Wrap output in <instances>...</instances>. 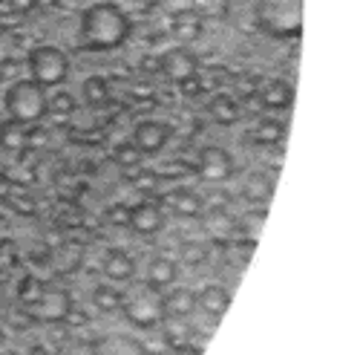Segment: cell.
<instances>
[{"label": "cell", "mask_w": 360, "mask_h": 355, "mask_svg": "<svg viewBox=\"0 0 360 355\" xmlns=\"http://www.w3.org/2000/svg\"><path fill=\"white\" fill-rule=\"evenodd\" d=\"M130 38V18L115 4H93L81 12L78 41L84 49L110 52Z\"/></svg>", "instance_id": "cell-1"}, {"label": "cell", "mask_w": 360, "mask_h": 355, "mask_svg": "<svg viewBox=\"0 0 360 355\" xmlns=\"http://www.w3.org/2000/svg\"><path fill=\"white\" fill-rule=\"evenodd\" d=\"M124 318L139 330H153L165 320V289H156L147 280H130L122 292V309Z\"/></svg>", "instance_id": "cell-2"}, {"label": "cell", "mask_w": 360, "mask_h": 355, "mask_svg": "<svg viewBox=\"0 0 360 355\" xmlns=\"http://www.w3.org/2000/svg\"><path fill=\"white\" fill-rule=\"evenodd\" d=\"M257 26L265 35L288 41L303 32V0H257Z\"/></svg>", "instance_id": "cell-3"}, {"label": "cell", "mask_w": 360, "mask_h": 355, "mask_svg": "<svg viewBox=\"0 0 360 355\" xmlns=\"http://www.w3.org/2000/svg\"><path fill=\"white\" fill-rule=\"evenodd\" d=\"M6 113L18 125H35L49 113V96L46 87H41L32 78H20L9 84L6 90Z\"/></svg>", "instance_id": "cell-4"}, {"label": "cell", "mask_w": 360, "mask_h": 355, "mask_svg": "<svg viewBox=\"0 0 360 355\" xmlns=\"http://www.w3.org/2000/svg\"><path fill=\"white\" fill-rule=\"evenodd\" d=\"M26 67L32 73V81H38L41 87H61L67 81L70 73V61L67 55L58 49V46H35L26 58Z\"/></svg>", "instance_id": "cell-5"}, {"label": "cell", "mask_w": 360, "mask_h": 355, "mask_svg": "<svg viewBox=\"0 0 360 355\" xmlns=\"http://www.w3.org/2000/svg\"><path fill=\"white\" fill-rule=\"evenodd\" d=\"M29 318L38 320V323H64L72 312V294L67 289H44L41 298L35 304H29Z\"/></svg>", "instance_id": "cell-6"}, {"label": "cell", "mask_w": 360, "mask_h": 355, "mask_svg": "<svg viewBox=\"0 0 360 355\" xmlns=\"http://www.w3.org/2000/svg\"><path fill=\"white\" fill-rule=\"evenodd\" d=\"M196 170H199V176L205 182H225L236 173V165H233V156L225 151V147L207 144L196 156Z\"/></svg>", "instance_id": "cell-7"}, {"label": "cell", "mask_w": 360, "mask_h": 355, "mask_svg": "<svg viewBox=\"0 0 360 355\" xmlns=\"http://www.w3.org/2000/svg\"><path fill=\"white\" fill-rule=\"evenodd\" d=\"M170 136H173V127H170L167 122H156V118H147V122L136 125V130H133V144L139 147L141 154L153 156V154H159L162 147L170 142Z\"/></svg>", "instance_id": "cell-8"}, {"label": "cell", "mask_w": 360, "mask_h": 355, "mask_svg": "<svg viewBox=\"0 0 360 355\" xmlns=\"http://www.w3.org/2000/svg\"><path fill=\"white\" fill-rule=\"evenodd\" d=\"M159 70H162L170 81H176V84H188V81L196 78L199 64H196V58H193L191 49H167V52L159 58Z\"/></svg>", "instance_id": "cell-9"}, {"label": "cell", "mask_w": 360, "mask_h": 355, "mask_svg": "<svg viewBox=\"0 0 360 355\" xmlns=\"http://www.w3.org/2000/svg\"><path fill=\"white\" fill-rule=\"evenodd\" d=\"M127 225L136 231V234H159L165 228V211H162V205L156 202H139L133 205V208L127 211Z\"/></svg>", "instance_id": "cell-10"}, {"label": "cell", "mask_w": 360, "mask_h": 355, "mask_svg": "<svg viewBox=\"0 0 360 355\" xmlns=\"http://www.w3.org/2000/svg\"><path fill=\"white\" fill-rule=\"evenodd\" d=\"M93 355H150L147 347L133 338V335H124V332H110L104 338L96 341L93 347Z\"/></svg>", "instance_id": "cell-11"}, {"label": "cell", "mask_w": 360, "mask_h": 355, "mask_svg": "<svg viewBox=\"0 0 360 355\" xmlns=\"http://www.w3.org/2000/svg\"><path fill=\"white\" fill-rule=\"evenodd\" d=\"M101 272L107 275V280L130 283L136 278V260L124 249H110L104 254V260H101Z\"/></svg>", "instance_id": "cell-12"}, {"label": "cell", "mask_w": 360, "mask_h": 355, "mask_svg": "<svg viewBox=\"0 0 360 355\" xmlns=\"http://www.w3.org/2000/svg\"><path fill=\"white\" fill-rule=\"evenodd\" d=\"M231 306V292L225 286H217V283H207L205 289L196 292V309H202L207 318L219 320Z\"/></svg>", "instance_id": "cell-13"}, {"label": "cell", "mask_w": 360, "mask_h": 355, "mask_svg": "<svg viewBox=\"0 0 360 355\" xmlns=\"http://www.w3.org/2000/svg\"><path fill=\"white\" fill-rule=\"evenodd\" d=\"M196 309V292L188 286H173L170 292H165V318H176L185 320L191 318Z\"/></svg>", "instance_id": "cell-14"}, {"label": "cell", "mask_w": 360, "mask_h": 355, "mask_svg": "<svg viewBox=\"0 0 360 355\" xmlns=\"http://www.w3.org/2000/svg\"><path fill=\"white\" fill-rule=\"evenodd\" d=\"M167 205L170 211L179 214V217H202L205 211V202L199 194H193L191 188H176L167 194Z\"/></svg>", "instance_id": "cell-15"}, {"label": "cell", "mask_w": 360, "mask_h": 355, "mask_svg": "<svg viewBox=\"0 0 360 355\" xmlns=\"http://www.w3.org/2000/svg\"><path fill=\"white\" fill-rule=\"evenodd\" d=\"M259 101L268 110H285L294 101V87L285 84V81H268L265 90L259 93Z\"/></svg>", "instance_id": "cell-16"}, {"label": "cell", "mask_w": 360, "mask_h": 355, "mask_svg": "<svg viewBox=\"0 0 360 355\" xmlns=\"http://www.w3.org/2000/svg\"><path fill=\"white\" fill-rule=\"evenodd\" d=\"M179 278V269L170 257H153L147 263V283H153L156 289H167L173 286Z\"/></svg>", "instance_id": "cell-17"}, {"label": "cell", "mask_w": 360, "mask_h": 355, "mask_svg": "<svg viewBox=\"0 0 360 355\" xmlns=\"http://www.w3.org/2000/svg\"><path fill=\"white\" fill-rule=\"evenodd\" d=\"M207 113L214 116V122H217V125H225V127L233 125V122H239V104H236V99L228 96V93L214 96L211 104H207Z\"/></svg>", "instance_id": "cell-18"}, {"label": "cell", "mask_w": 360, "mask_h": 355, "mask_svg": "<svg viewBox=\"0 0 360 355\" xmlns=\"http://www.w3.org/2000/svg\"><path fill=\"white\" fill-rule=\"evenodd\" d=\"M81 96H84V101H86L89 107H101V104H107V99H110V84H107L101 75H89V78L81 84Z\"/></svg>", "instance_id": "cell-19"}, {"label": "cell", "mask_w": 360, "mask_h": 355, "mask_svg": "<svg viewBox=\"0 0 360 355\" xmlns=\"http://www.w3.org/2000/svg\"><path fill=\"white\" fill-rule=\"evenodd\" d=\"M93 304H96V309L98 312H104V315H112V312H118L122 309V292H118L115 286H96V292H93Z\"/></svg>", "instance_id": "cell-20"}, {"label": "cell", "mask_w": 360, "mask_h": 355, "mask_svg": "<svg viewBox=\"0 0 360 355\" xmlns=\"http://www.w3.org/2000/svg\"><path fill=\"white\" fill-rule=\"evenodd\" d=\"M170 32L179 38V41H193L202 35V20L196 15H176Z\"/></svg>", "instance_id": "cell-21"}, {"label": "cell", "mask_w": 360, "mask_h": 355, "mask_svg": "<svg viewBox=\"0 0 360 355\" xmlns=\"http://www.w3.org/2000/svg\"><path fill=\"white\" fill-rule=\"evenodd\" d=\"M46 289V283L41 280V278H32V275H26L23 280H20V286H18V301L23 304V306H29V304H35L38 298H41V292Z\"/></svg>", "instance_id": "cell-22"}, {"label": "cell", "mask_w": 360, "mask_h": 355, "mask_svg": "<svg viewBox=\"0 0 360 355\" xmlns=\"http://www.w3.org/2000/svg\"><path fill=\"white\" fill-rule=\"evenodd\" d=\"M205 225L211 228V231H219V234H231V231L236 228L233 217H228L225 211H211V214L205 217Z\"/></svg>", "instance_id": "cell-23"}, {"label": "cell", "mask_w": 360, "mask_h": 355, "mask_svg": "<svg viewBox=\"0 0 360 355\" xmlns=\"http://www.w3.org/2000/svg\"><path fill=\"white\" fill-rule=\"evenodd\" d=\"M23 125H18V122H12V118H9V122L4 125V130H0V142H4L6 147H20L23 144Z\"/></svg>", "instance_id": "cell-24"}, {"label": "cell", "mask_w": 360, "mask_h": 355, "mask_svg": "<svg viewBox=\"0 0 360 355\" xmlns=\"http://www.w3.org/2000/svg\"><path fill=\"white\" fill-rule=\"evenodd\" d=\"M141 156H144V154L139 151L133 142H124V144H118V147H115V159L122 162V165H139Z\"/></svg>", "instance_id": "cell-25"}, {"label": "cell", "mask_w": 360, "mask_h": 355, "mask_svg": "<svg viewBox=\"0 0 360 355\" xmlns=\"http://www.w3.org/2000/svg\"><path fill=\"white\" fill-rule=\"evenodd\" d=\"M49 110H52V113H72V110H75V96L67 93V90L55 93V96L49 99Z\"/></svg>", "instance_id": "cell-26"}, {"label": "cell", "mask_w": 360, "mask_h": 355, "mask_svg": "<svg viewBox=\"0 0 360 355\" xmlns=\"http://www.w3.org/2000/svg\"><path fill=\"white\" fill-rule=\"evenodd\" d=\"M182 254H185L188 263H202V260H205V249H202L199 243H193V246H191V243L182 246Z\"/></svg>", "instance_id": "cell-27"}, {"label": "cell", "mask_w": 360, "mask_h": 355, "mask_svg": "<svg viewBox=\"0 0 360 355\" xmlns=\"http://www.w3.org/2000/svg\"><path fill=\"white\" fill-rule=\"evenodd\" d=\"M12 12H32L38 6V0H4Z\"/></svg>", "instance_id": "cell-28"}, {"label": "cell", "mask_w": 360, "mask_h": 355, "mask_svg": "<svg viewBox=\"0 0 360 355\" xmlns=\"http://www.w3.org/2000/svg\"><path fill=\"white\" fill-rule=\"evenodd\" d=\"M170 355H202V349L199 347H173Z\"/></svg>", "instance_id": "cell-29"}, {"label": "cell", "mask_w": 360, "mask_h": 355, "mask_svg": "<svg viewBox=\"0 0 360 355\" xmlns=\"http://www.w3.org/2000/svg\"><path fill=\"white\" fill-rule=\"evenodd\" d=\"M29 355H52L46 347H32V349H29Z\"/></svg>", "instance_id": "cell-30"}, {"label": "cell", "mask_w": 360, "mask_h": 355, "mask_svg": "<svg viewBox=\"0 0 360 355\" xmlns=\"http://www.w3.org/2000/svg\"><path fill=\"white\" fill-rule=\"evenodd\" d=\"M0 355H20L18 349H0Z\"/></svg>", "instance_id": "cell-31"}, {"label": "cell", "mask_w": 360, "mask_h": 355, "mask_svg": "<svg viewBox=\"0 0 360 355\" xmlns=\"http://www.w3.org/2000/svg\"><path fill=\"white\" fill-rule=\"evenodd\" d=\"M0 4H4V0H0Z\"/></svg>", "instance_id": "cell-32"}]
</instances>
